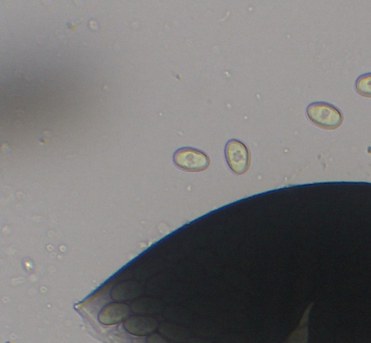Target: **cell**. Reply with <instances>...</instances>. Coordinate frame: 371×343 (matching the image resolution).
I'll use <instances>...</instances> for the list:
<instances>
[{"mask_svg":"<svg viewBox=\"0 0 371 343\" xmlns=\"http://www.w3.org/2000/svg\"><path fill=\"white\" fill-rule=\"evenodd\" d=\"M157 323L152 318L133 317L125 323L126 330L131 334L144 336L156 330Z\"/></svg>","mask_w":371,"mask_h":343,"instance_id":"cell-5","label":"cell"},{"mask_svg":"<svg viewBox=\"0 0 371 343\" xmlns=\"http://www.w3.org/2000/svg\"><path fill=\"white\" fill-rule=\"evenodd\" d=\"M225 158L230 169L236 175L245 174L251 167V151L239 140H229L225 147Z\"/></svg>","mask_w":371,"mask_h":343,"instance_id":"cell-2","label":"cell"},{"mask_svg":"<svg viewBox=\"0 0 371 343\" xmlns=\"http://www.w3.org/2000/svg\"><path fill=\"white\" fill-rule=\"evenodd\" d=\"M355 91L362 97L371 98V73L359 77L355 82Z\"/></svg>","mask_w":371,"mask_h":343,"instance_id":"cell-6","label":"cell"},{"mask_svg":"<svg viewBox=\"0 0 371 343\" xmlns=\"http://www.w3.org/2000/svg\"><path fill=\"white\" fill-rule=\"evenodd\" d=\"M174 162L177 167L190 173H199L210 165V159L206 153L192 147H183L176 151Z\"/></svg>","mask_w":371,"mask_h":343,"instance_id":"cell-3","label":"cell"},{"mask_svg":"<svg viewBox=\"0 0 371 343\" xmlns=\"http://www.w3.org/2000/svg\"><path fill=\"white\" fill-rule=\"evenodd\" d=\"M147 343H168L159 335H153L147 339Z\"/></svg>","mask_w":371,"mask_h":343,"instance_id":"cell-7","label":"cell"},{"mask_svg":"<svg viewBox=\"0 0 371 343\" xmlns=\"http://www.w3.org/2000/svg\"><path fill=\"white\" fill-rule=\"evenodd\" d=\"M307 115L315 126L325 130H335L342 126L344 117L338 109L327 102H316L308 105Z\"/></svg>","mask_w":371,"mask_h":343,"instance_id":"cell-1","label":"cell"},{"mask_svg":"<svg viewBox=\"0 0 371 343\" xmlns=\"http://www.w3.org/2000/svg\"><path fill=\"white\" fill-rule=\"evenodd\" d=\"M130 314V308L126 304L112 303L100 311V322L105 325H114L126 320Z\"/></svg>","mask_w":371,"mask_h":343,"instance_id":"cell-4","label":"cell"}]
</instances>
